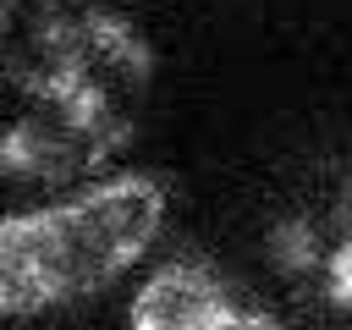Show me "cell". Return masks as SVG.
Returning a JSON list of instances; mask_svg holds the SVG:
<instances>
[{
	"instance_id": "obj_1",
	"label": "cell",
	"mask_w": 352,
	"mask_h": 330,
	"mask_svg": "<svg viewBox=\"0 0 352 330\" xmlns=\"http://www.w3.org/2000/svg\"><path fill=\"white\" fill-rule=\"evenodd\" d=\"M154 55L110 0H0V182H94L143 121Z\"/></svg>"
},
{
	"instance_id": "obj_2",
	"label": "cell",
	"mask_w": 352,
	"mask_h": 330,
	"mask_svg": "<svg viewBox=\"0 0 352 330\" xmlns=\"http://www.w3.org/2000/svg\"><path fill=\"white\" fill-rule=\"evenodd\" d=\"M165 220L154 176L82 182L66 198L0 220V314H44L121 280Z\"/></svg>"
},
{
	"instance_id": "obj_3",
	"label": "cell",
	"mask_w": 352,
	"mask_h": 330,
	"mask_svg": "<svg viewBox=\"0 0 352 330\" xmlns=\"http://www.w3.org/2000/svg\"><path fill=\"white\" fill-rule=\"evenodd\" d=\"M264 264L302 314L352 319V160L308 176L270 214Z\"/></svg>"
},
{
	"instance_id": "obj_4",
	"label": "cell",
	"mask_w": 352,
	"mask_h": 330,
	"mask_svg": "<svg viewBox=\"0 0 352 330\" xmlns=\"http://www.w3.org/2000/svg\"><path fill=\"white\" fill-rule=\"evenodd\" d=\"M132 324L138 330H258V324H275V314L242 302L214 275V264H204V258H170V264H160L138 286Z\"/></svg>"
}]
</instances>
